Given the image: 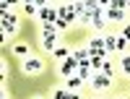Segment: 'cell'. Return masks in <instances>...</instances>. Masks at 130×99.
<instances>
[{
  "label": "cell",
  "instance_id": "4",
  "mask_svg": "<svg viewBox=\"0 0 130 99\" xmlns=\"http://www.w3.org/2000/svg\"><path fill=\"white\" fill-rule=\"evenodd\" d=\"M57 18H62L65 24H68V26L78 24V13H75L73 3H62V5H57Z\"/></svg>",
  "mask_w": 130,
  "mask_h": 99
},
{
  "label": "cell",
  "instance_id": "5",
  "mask_svg": "<svg viewBox=\"0 0 130 99\" xmlns=\"http://www.w3.org/2000/svg\"><path fill=\"white\" fill-rule=\"evenodd\" d=\"M39 21H42V24H44V26H50V24H55V21H57V5H42V10H39V16H37Z\"/></svg>",
  "mask_w": 130,
  "mask_h": 99
},
{
  "label": "cell",
  "instance_id": "9",
  "mask_svg": "<svg viewBox=\"0 0 130 99\" xmlns=\"http://www.w3.org/2000/svg\"><path fill=\"white\" fill-rule=\"evenodd\" d=\"M0 26H18V16L10 13V10L3 13V16H0Z\"/></svg>",
  "mask_w": 130,
  "mask_h": 99
},
{
  "label": "cell",
  "instance_id": "3",
  "mask_svg": "<svg viewBox=\"0 0 130 99\" xmlns=\"http://www.w3.org/2000/svg\"><path fill=\"white\" fill-rule=\"evenodd\" d=\"M21 68H24L26 76H39L42 70H44V60L37 58V55H29V58L21 60Z\"/></svg>",
  "mask_w": 130,
  "mask_h": 99
},
{
  "label": "cell",
  "instance_id": "11",
  "mask_svg": "<svg viewBox=\"0 0 130 99\" xmlns=\"http://www.w3.org/2000/svg\"><path fill=\"white\" fill-rule=\"evenodd\" d=\"M42 5H44V3H24V13L26 16H39V10H42Z\"/></svg>",
  "mask_w": 130,
  "mask_h": 99
},
{
  "label": "cell",
  "instance_id": "7",
  "mask_svg": "<svg viewBox=\"0 0 130 99\" xmlns=\"http://www.w3.org/2000/svg\"><path fill=\"white\" fill-rule=\"evenodd\" d=\"M91 86H94L96 91H109L112 89V78H107L104 73H96L94 78H91Z\"/></svg>",
  "mask_w": 130,
  "mask_h": 99
},
{
  "label": "cell",
  "instance_id": "21",
  "mask_svg": "<svg viewBox=\"0 0 130 99\" xmlns=\"http://www.w3.org/2000/svg\"><path fill=\"white\" fill-rule=\"evenodd\" d=\"M55 26H57V31H65V29H68V24H65L62 18H57V21H55Z\"/></svg>",
  "mask_w": 130,
  "mask_h": 99
},
{
  "label": "cell",
  "instance_id": "16",
  "mask_svg": "<svg viewBox=\"0 0 130 99\" xmlns=\"http://www.w3.org/2000/svg\"><path fill=\"white\" fill-rule=\"evenodd\" d=\"M99 73H104L107 78H115V68H112V63L109 60H104V65H102V70Z\"/></svg>",
  "mask_w": 130,
  "mask_h": 99
},
{
  "label": "cell",
  "instance_id": "23",
  "mask_svg": "<svg viewBox=\"0 0 130 99\" xmlns=\"http://www.w3.org/2000/svg\"><path fill=\"white\" fill-rule=\"evenodd\" d=\"M117 99H127V96H117Z\"/></svg>",
  "mask_w": 130,
  "mask_h": 99
},
{
  "label": "cell",
  "instance_id": "1",
  "mask_svg": "<svg viewBox=\"0 0 130 99\" xmlns=\"http://www.w3.org/2000/svg\"><path fill=\"white\" fill-rule=\"evenodd\" d=\"M125 10H127V3H120V0H112V3H104V16L109 24H122L125 21Z\"/></svg>",
  "mask_w": 130,
  "mask_h": 99
},
{
  "label": "cell",
  "instance_id": "14",
  "mask_svg": "<svg viewBox=\"0 0 130 99\" xmlns=\"http://www.w3.org/2000/svg\"><path fill=\"white\" fill-rule=\"evenodd\" d=\"M78 24H81V26H91V10H89V8H86L83 13H78Z\"/></svg>",
  "mask_w": 130,
  "mask_h": 99
},
{
  "label": "cell",
  "instance_id": "19",
  "mask_svg": "<svg viewBox=\"0 0 130 99\" xmlns=\"http://www.w3.org/2000/svg\"><path fill=\"white\" fill-rule=\"evenodd\" d=\"M52 99H68V89H57Z\"/></svg>",
  "mask_w": 130,
  "mask_h": 99
},
{
  "label": "cell",
  "instance_id": "13",
  "mask_svg": "<svg viewBox=\"0 0 130 99\" xmlns=\"http://www.w3.org/2000/svg\"><path fill=\"white\" fill-rule=\"evenodd\" d=\"M73 58L78 60V63L89 60V47H86V45H83V47H75V50H73Z\"/></svg>",
  "mask_w": 130,
  "mask_h": 99
},
{
  "label": "cell",
  "instance_id": "15",
  "mask_svg": "<svg viewBox=\"0 0 130 99\" xmlns=\"http://www.w3.org/2000/svg\"><path fill=\"white\" fill-rule=\"evenodd\" d=\"M13 52L18 55L21 60H24V58H29V55H31V52H29V45H16V47H13Z\"/></svg>",
  "mask_w": 130,
  "mask_h": 99
},
{
  "label": "cell",
  "instance_id": "6",
  "mask_svg": "<svg viewBox=\"0 0 130 99\" xmlns=\"http://www.w3.org/2000/svg\"><path fill=\"white\" fill-rule=\"evenodd\" d=\"M60 76H62V78H70V76H78V60H75L73 55H70V58H65V60L60 63Z\"/></svg>",
  "mask_w": 130,
  "mask_h": 99
},
{
  "label": "cell",
  "instance_id": "17",
  "mask_svg": "<svg viewBox=\"0 0 130 99\" xmlns=\"http://www.w3.org/2000/svg\"><path fill=\"white\" fill-rule=\"evenodd\" d=\"M120 68H122V73H127V76H130V52L120 58Z\"/></svg>",
  "mask_w": 130,
  "mask_h": 99
},
{
  "label": "cell",
  "instance_id": "10",
  "mask_svg": "<svg viewBox=\"0 0 130 99\" xmlns=\"http://www.w3.org/2000/svg\"><path fill=\"white\" fill-rule=\"evenodd\" d=\"M65 83H68V91H78L86 81L81 78V76H70V78H65Z\"/></svg>",
  "mask_w": 130,
  "mask_h": 99
},
{
  "label": "cell",
  "instance_id": "22",
  "mask_svg": "<svg viewBox=\"0 0 130 99\" xmlns=\"http://www.w3.org/2000/svg\"><path fill=\"white\" fill-rule=\"evenodd\" d=\"M68 99H83V96H81L78 91H68Z\"/></svg>",
  "mask_w": 130,
  "mask_h": 99
},
{
  "label": "cell",
  "instance_id": "8",
  "mask_svg": "<svg viewBox=\"0 0 130 99\" xmlns=\"http://www.w3.org/2000/svg\"><path fill=\"white\" fill-rule=\"evenodd\" d=\"M104 50L107 52H117V34H104Z\"/></svg>",
  "mask_w": 130,
  "mask_h": 99
},
{
  "label": "cell",
  "instance_id": "12",
  "mask_svg": "<svg viewBox=\"0 0 130 99\" xmlns=\"http://www.w3.org/2000/svg\"><path fill=\"white\" fill-rule=\"evenodd\" d=\"M70 55H73V50H68V47H55V52H52V58L62 63L65 58H70Z\"/></svg>",
  "mask_w": 130,
  "mask_h": 99
},
{
  "label": "cell",
  "instance_id": "2",
  "mask_svg": "<svg viewBox=\"0 0 130 99\" xmlns=\"http://www.w3.org/2000/svg\"><path fill=\"white\" fill-rule=\"evenodd\" d=\"M57 37H60V31H57V26H55V24L42 26V34H39V45H42V50L55 52V47H57Z\"/></svg>",
  "mask_w": 130,
  "mask_h": 99
},
{
  "label": "cell",
  "instance_id": "20",
  "mask_svg": "<svg viewBox=\"0 0 130 99\" xmlns=\"http://www.w3.org/2000/svg\"><path fill=\"white\" fill-rule=\"evenodd\" d=\"M120 37H122V39H127V42H130V24H125V26H122V34H120Z\"/></svg>",
  "mask_w": 130,
  "mask_h": 99
},
{
  "label": "cell",
  "instance_id": "18",
  "mask_svg": "<svg viewBox=\"0 0 130 99\" xmlns=\"http://www.w3.org/2000/svg\"><path fill=\"white\" fill-rule=\"evenodd\" d=\"M117 52H120V55H127V39H122L120 34H117Z\"/></svg>",
  "mask_w": 130,
  "mask_h": 99
},
{
  "label": "cell",
  "instance_id": "24",
  "mask_svg": "<svg viewBox=\"0 0 130 99\" xmlns=\"http://www.w3.org/2000/svg\"><path fill=\"white\" fill-rule=\"evenodd\" d=\"M34 99H42V96H34Z\"/></svg>",
  "mask_w": 130,
  "mask_h": 99
}]
</instances>
